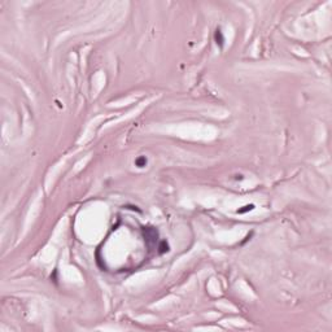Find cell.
Masks as SVG:
<instances>
[{
    "mask_svg": "<svg viewBox=\"0 0 332 332\" xmlns=\"http://www.w3.org/2000/svg\"><path fill=\"white\" fill-rule=\"evenodd\" d=\"M214 39H215L217 44H218L219 47L223 46V42H224V38H223V34H222V31L219 29L215 30V34H214Z\"/></svg>",
    "mask_w": 332,
    "mask_h": 332,
    "instance_id": "1",
    "label": "cell"
},
{
    "mask_svg": "<svg viewBox=\"0 0 332 332\" xmlns=\"http://www.w3.org/2000/svg\"><path fill=\"white\" fill-rule=\"evenodd\" d=\"M135 165L138 166V168H144V166L147 165V158L144 156L138 157V158L135 160Z\"/></svg>",
    "mask_w": 332,
    "mask_h": 332,
    "instance_id": "2",
    "label": "cell"
},
{
    "mask_svg": "<svg viewBox=\"0 0 332 332\" xmlns=\"http://www.w3.org/2000/svg\"><path fill=\"white\" fill-rule=\"evenodd\" d=\"M254 209V205L253 204H251V205H246V206H244V209H239L238 210V213H245V211H249V210H253Z\"/></svg>",
    "mask_w": 332,
    "mask_h": 332,
    "instance_id": "4",
    "label": "cell"
},
{
    "mask_svg": "<svg viewBox=\"0 0 332 332\" xmlns=\"http://www.w3.org/2000/svg\"><path fill=\"white\" fill-rule=\"evenodd\" d=\"M158 249H160V253H161V254H162V253H166V252L170 251V248H169V244L166 243L165 240L161 243V245H160V248H158Z\"/></svg>",
    "mask_w": 332,
    "mask_h": 332,
    "instance_id": "3",
    "label": "cell"
}]
</instances>
